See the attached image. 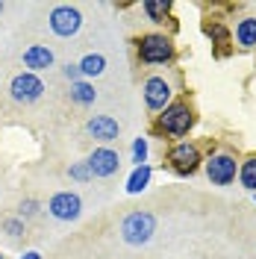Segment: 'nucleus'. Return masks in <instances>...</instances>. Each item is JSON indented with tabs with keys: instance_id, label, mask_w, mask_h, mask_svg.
<instances>
[{
	"instance_id": "20e7f679",
	"label": "nucleus",
	"mask_w": 256,
	"mask_h": 259,
	"mask_svg": "<svg viewBox=\"0 0 256 259\" xmlns=\"http://www.w3.org/2000/svg\"><path fill=\"white\" fill-rule=\"evenodd\" d=\"M236 159L227 156V153H215L206 159V177L215 183V186H230L236 180Z\"/></svg>"
},
{
	"instance_id": "aec40b11",
	"label": "nucleus",
	"mask_w": 256,
	"mask_h": 259,
	"mask_svg": "<svg viewBox=\"0 0 256 259\" xmlns=\"http://www.w3.org/2000/svg\"><path fill=\"white\" fill-rule=\"evenodd\" d=\"M71 177H74V180H89V177H92V171H89V165H86V162H77V165H71Z\"/></svg>"
},
{
	"instance_id": "9b49d317",
	"label": "nucleus",
	"mask_w": 256,
	"mask_h": 259,
	"mask_svg": "<svg viewBox=\"0 0 256 259\" xmlns=\"http://www.w3.org/2000/svg\"><path fill=\"white\" fill-rule=\"evenodd\" d=\"M89 133L95 136L97 142H115L118 133H121V127H118V121L109 118V115H95V118L89 121Z\"/></svg>"
},
{
	"instance_id": "4468645a",
	"label": "nucleus",
	"mask_w": 256,
	"mask_h": 259,
	"mask_svg": "<svg viewBox=\"0 0 256 259\" xmlns=\"http://www.w3.org/2000/svg\"><path fill=\"white\" fill-rule=\"evenodd\" d=\"M236 41L241 48H256V18H244L236 27Z\"/></svg>"
},
{
	"instance_id": "0eeeda50",
	"label": "nucleus",
	"mask_w": 256,
	"mask_h": 259,
	"mask_svg": "<svg viewBox=\"0 0 256 259\" xmlns=\"http://www.w3.org/2000/svg\"><path fill=\"white\" fill-rule=\"evenodd\" d=\"M9 92H12V97H15L18 103H32V100L41 97L45 85H41V80L35 74H18L15 80H12V85H9Z\"/></svg>"
},
{
	"instance_id": "39448f33",
	"label": "nucleus",
	"mask_w": 256,
	"mask_h": 259,
	"mask_svg": "<svg viewBox=\"0 0 256 259\" xmlns=\"http://www.w3.org/2000/svg\"><path fill=\"white\" fill-rule=\"evenodd\" d=\"M80 24H82V15L74 6H56L50 12V30L56 32V35H62V38L74 35V32L80 30Z\"/></svg>"
},
{
	"instance_id": "f3484780",
	"label": "nucleus",
	"mask_w": 256,
	"mask_h": 259,
	"mask_svg": "<svg viewBox=\"0 0 256 259\" xmlns=\"http://www.w3.org/2000/svg\"><path fill=\"white\" fill-rule=\"evenodd\" d=\"M103 68H106V59H103L100 53H89V56L80 62V74H86V77H97V74H103Z\"/></svg>"
},
{
	"instance_id": "412c9836",
	"label": "nucleus",
	"mask_w": 256,
	"mask_h": 259,
	"mask_svg": "<svg viewBox=\"0 0 256 259\" xmlns=\"http://www.w3.org/2000/svg\"><path fill=\"white\" fill-rule=\"evenodd\" d=\"M65 77L77 82V77H80V65H68V68H65Z\"/></svg>"
},
{
	"instance_id": "5701e85b",
	"label": "nucleus",
	"mask_w": 256,
	"mask_h": 259,
	"mask_svg": "<svg viewBox=\"0 0 256 259\" xmlns=\"http://www.w3.org/2000/svg\"><path fill=\"white\" fill-rule=\"evenodd\" d=\"M21 259H41V253H35V250H30V253H24Z\"/></svg>"
},
{
	"instance_id": "2eb2a0df",
	"label": "nucleus",
	"mask_w": 256,
	"mask_h": 259,
	"mask_svg": "<svg viewBox=\"0 0 256 259\" xmlns=\"http://www.w3.org/2000/svg\"><path fill=\"white\" fill-rule=\"evenodd\" d=\"M239 180L247 192H256V156H247L239 168Z\"/></svg>"
},
{
	"instance_id": "f8f14e48",
	"label": "nucleus",
	"mask_w": 256,
	"mask_h": 259,
	"mask_svg": "<svg viewBox=\"0 0 256 259\" xmlns=\"http://www.w3.org/2000/svg\"><path fill=\"white\" fill-rule=\"evenodd\" d=\"M24 65L32 68V71H45L53 65V53L50 48H41V45H32V48L24 50Z\"/></svg>"
},
{
	"instance_id": "f257e3e1",
	"label": "nucleus",
	"mask_w": 256,
	"mask_h": 259,
	"mask_svg": "<svg viewBox=\"0 0 256 259\" xmlns=\"http://www.w3.org/2000/svg\"><path fill=\"white\" fill-rule=\"evenodd\" d=\"M153 230H156V218L150 212H130L121 224V236L127 244H144L150 242Z\"/></svg>"
},
{
	"instance_id": "393cba45",
	"label": "nucleus",
	"mask_w": 256,
	"mask_h": 259,
	"mask_svg": "<svg viewBox=\"0 0 256 259\" xmlns=\"http://www.w3.org/2000/svg\"><path fill=\"white\" fill-rule=\"evenodd\" d=\"M0 259H3V256H0Z\"/></svg>"
},
{
	"instance_id": "1a4fd4ad",
	"label": "nucleus",
	"mask_w": 256,
	"mask_h": 259,
	"mask_svg": "<svg viewBox=\"0 0 256 259\" xmlns=\"http://www.w3.org/2000/svg\"><path fill=\"white\" fill-rule=\"evenodd\" d=\"M80 197L77 194H71V192H59V194H53L50 197V203H48V209L53 218H59V221H74L77 215H80Z\"/></svg>"
},
{
	"instance_id": "f03ea898",
	"label": "nucleus",
	"mask_w": 256,
	"mask_h": 259,
	"mask_svg": "<svg viewBox=\"0 0 256 259\" xmlns=\"http://www.w3.org/2000/svg\"><path fill=\"white\" fill-rule=\"evenodd\" d=\"M159 124L165 133H171V136H186L189 127L194 124V115L189 109V103H168L159 115Z\"/></svg>"
},
{
	"instance_id": "423d86ee",
	"label": "nucleus",
	"mask_w": 256,
	"mask_h": 259,
	"mask_svg": "<svg viewBox=\"0 0 256 259\" xmlns=\"http://www.w3.org/2000/svg\"><path fill=\"white\" fill-rule=\"evenodd\" d=\"M168 162L174 165L177 174H194V171H197V165H200V153H197V147H194V145L183 142V145L171 147Z\"/></svg>"
},
{
	"instance_id": "dca6fc26",
	"label": "nucleus",
	"mask_w": 256,
	"mask_h": 259,
	"mask_svg": "<svg viewBox=\"0 0 256 259\" xmlns=\"http://www.w3.org/2000/svg\"><path fill=\"white\" fill-rule=\"evenodd\" d=\"M142 6H144V12L150 15L153 24H162L165 15H168V9H171V3H168V0H144Z\"/></svg>"
},
{
	"instance_id": "6ab92c4d",
	"label": "nucleus",
	"mask_w": 256,
	"mask_h": 259,
	"mask_svg": "<svg viewBox=\"0 0 256 259\" xmlns=\"http://www.w3.org/2000/svg\"><path fill=\"white\" fill-rule=\"evenodd\" d=\"M133 162H139V165L147 162V139H136L133 142Z\"/></svg>"
},
{
	"instance_id": "b1692460",
	"label": "nucleus",
	"mask_w": 256,
	"mask_h": 259,
	"mask_svg": "<svg viewBox=\"0 0 256 259\" xmlns=\"http://www.w3.org/2000/svg\"><path fill=\"white\" fill-rule=\"evenodd\" d=\"M0 12H3V3H0Z\"/></svg>"
},
{
	"instance_id": "ddd939ff",
	"label": "nucleus",
	"mask_w": 256,
	"mask_h": 259,
	"mask_svg": "<svg viewBox=\"0 0 256 259\" xmlns=\"http://www.w3.org/2000/svg\"><path fill=\"white\" fill-rule=\"evenodd\" d=\"M150 165H136V171L130 174V180H127V192L130 194H139V192H144L147 189V183H150Z\"/></svg>"
},
{
	"instance_id": "a211bd4d",
	"label": "nucleus",
	"mask_w": 256,
	"mask_h": 259,
	"mask_svg": "<svg viewBox=\"0 0 256 259\" xmlns=\"http://www.w3.org/2000/svg\"><path fill=\"white\" fill-rule=\"evenodd\" d=\"M71 97H74L77 103H82V106H86V103H95V85L77 80L74 85H71Z\"/></svg>"
},
{
	"instance_id": "6e6552de",
	"label": "nucleus",
	"mask_w": 256,
	"mask_h": 259,
	"mask_svg": "<svg viewBox=\"0 0 256 259\" xmlns=\"http://www.w3.org/2000/svg\"><path fill=\"white\" fill-rule=\"evenodd\" d=\"M86 165H89L92 177H112L115 171H118V165H121V159H118V153L109 150V147H97L95 153L86 159Z\"/></svg>"
},
{
	"instance_id": "7ed1b4c3",
	"label": "nucleus",
	"mask_w": 256,
	"mask_h": 259,
	"mask_svg": "<svg viewBox=\"0 0 256 259\" xmlns=\"http://www.w3.org/2000/svg\"><path fill=\"white\" fill-rule=\"evenodd\" d=\"M139 56H142L144 62L156 65V62H168L171 56H174V45L159 35V32H153V35H144L142 45H139Z\"/></svg>"
},
{
	"instance_id": "4be33fe9",
	"label": "nucleus",
	"mask_w": 256,
	"mask_h": 259,
	"mask_svg": "<svg viewBox=\"0 0 256 259\" xmlns=\"http://www.w3.org/2000/svg\"><path fill=\"white\" fill-rule=\"evenodd\" d=\"M35 209H38V203H35V200H27V203L21 206V215H32Z\"/></svg>"
},
{
	"instance_id": "9d476101",
	"label": "nucleus",
	"mask_w": 256,
	"mask_h": 259,
	"mask_svg": "<svg viewBox=\"0 0 256 259\" xmlns=\"http://www.w3.org/2000/svg\"><path fill=\"white\" fill-rule=\"evenodd\" d=\"M168 100H171V85L165 77H150V80L144 82V103H147V109H165L168 106Z\"/></svg>"
}]
</instances>
